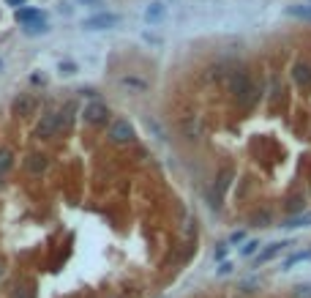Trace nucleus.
I'll return each instance as SVG.
<instances>
[{
  "instance_id": "f257e3e1",
  "label": "nucleus",
  "mask_w": 311,
  "mask_h": 298,
  "mask_svg": "<svg viewBox=\"0 0 311 298\" xmlns=\"http://www.w3.org/2000/svg\"><path fill=\"white\" fill-rule=\"evenodd\" d=\"M227 85H229V93L235 96L238 104H248V101H251L254 85H251V77H248V71H243V69L232 71V74L227 77Z\"/></svg>"
},
{
  "instance_id": "f03ea898",
  "label": "nucleus",
  "mask_w": 311,
  "mask_h": 298,
  "mask_svg": "<svg viewBox=\"0 0 311 298\" xmlns=\"http://www.w3.org/2000/svg\"><path fill=\"white\" fill-rule=\"evenodd\" d=\"M55 134H60V115L58 112H47V115H41V121L35 126V137L38 140H52Z\"/></svg>"
},
{
  "instance_id": "7ed1b4c3",
  "label": "nucleus",
  "mask_w": 311,
  "mask_h": 298,
  "mask_svg": "<svg viewBox=\"0 0 311 298\" xmlns=\"http://www.w3.org/2000/svg\"><path fill=\"white\" fill-rule=\"evenodd\" d=\"M109 140L118 142V145H126V142H131V140H134V126H131L129 121H123V118H120V121H115V123L109 126Z\"/></svg>"
},
{
  "instance_id": "20e7f679",
  "label": "nucleus",
  "mask_w": 311,
  "mask_h": 298,
  "mask_svg": "<svg viewBox=\"0 0 311 298\" xmlns=\"http://www.w3.org/2000/svg\"><path fill=\"white\" fill-rule=\"evenodd\" d=\"M82 118H85V123H90V126H101V123L109 121V110H106V104H101V101H93V104L85 107Z\"/></svg>"
},
{
  "instance_id": "39448f33",
  "label": "nucleus",
  "mask_w": 311,
  "mask_h": 298,
  "mask_svg": "<svg viewBox=\"0 0 311 298\" xmlns=\"http://www.w3.org/2000/svg\"><path fill=\"white\" fill-rule=\"evenodd\" d=\"M118 22H120L118 14H96V17H88V19H85L82 28L85 30H109V28H115Z\"/></svg>"
},
{
  "instance_id": "423d86ee",
  "label": "nucleus",
  "mask_w": 311,
  "mask_h": 298,
  "mask_svg": "<svg viewBox=\"0 0 311 298\" xmlns=\"http://www.w3.org/2000/svg\"><path fill=\"white\" fill-rule=\"evenodd\" d=\"M11 112L14 115H19V118H30L35 112V99L30 93H19V96H14V101H11Z\"/></svg>"
},
{
  "instance_id": "0eeeda50",
  "label": "nucleus",
  "mask_w": 311,
  "mask_h": 298,
  "mask_svg": "<svg viewBox=\"0 0 311 298\" xmlns=\"http://www.w3.org/2000/svg\"><path fill=\"white\" fill-rule=\"evenodd\" d=\"M292 82L298 85V88H311V66L303 63V60H298V63H292Z\"/></svg>"
},
{
  "instance_id": "6e6552de",
  "label": "nucleus",
  "mask_w": 311,
  "mask_h": 298,
  "mask_svg": "<svg viewBox=\"0 0 311 298\" xmlns=\"http://www.w3.org/2000/svg\"><path fill=\"white\" fill-rule=\"evenodd\" d=\"M25 167H28L30 175H41V172H47V167H49V156L47 153H30V156L25 159Z\"/></svg>"
},
{
  "instance_id": "1a4fd4ad",
  "label": "nucleus",
  "mask_w": 311,
  "mask_h": 298,
  "mask_svg": "<svg viewBox=\"0 0 311 298\" xmlns=\"http://www.w3.org/2000/svg\"><path fill=\"white\" fill-rule=\"evenodd\" d=\"M167 17V6L161 3V0H153L150 6L142 11V19H145L147 25H156V22H161V19Z\"/></svg>"
},
{
  "instance_id": "9d476101",
  "label": "nucleus",
  "mask_w": 311,
  "mask_h": 298,
  "mask_svg": "<svg viewBox=\"0 0 311 298\" xmlns=\"http://www.w3.org/2000/svg\"><path fill=\"white\" fill-rule=\"evenodd\" d=\"M229 186H232V170H221V172L216 175V183H213L210 189L224 200V194H227V189H229Z\"/></svg>"
},
{
  "instance_id": "9b49d317",
  "label": "nucleus",
  "mask_w": 311,
  "mask_h": 298,
  "mask_svg": "<svg viewBox=\"0 0 311 298\" xmlns=\"http://www.w3.org/2000/svg\"><path fill=\"white\" fill-rule=\"evenodd\" d=\"M287 246H292V244H289V241H278V244H270V246H268V249H265V252H259L257 263H270V260L276 257L278 252H284V249H287Z\"/></svg>"
},
{
  "instance_id": "f8f14e48",
  "label": "nucleus",
  "mask_w": 311,
  "mask_h": 298,
  "mask_svg": "<svg viewBox=\"0 0 311 298\" xmlns=\"http://www.w3.org/2000/svg\"><path fill=\"white\" fill-rule=\"evenodd\" d=\"M120 85L123 88H129V90H147L150 85H147V80H142V77H120Z\"/></svg>"
},
{
  "instance_id": "ddd939ff",
  "label": "nucleus",
  "mask_w": 311,
  "mask_h": 298,
  "mask_svg": "<svg viewBox=\"0 0 311 298\" xmlns=\"http://www.w3.org/2000/svg\"><path fill=\"white\" fill-rule=\"evenodd\" d=\"M17 19L25 25L38 22V19H41V11H38V8H17Z\"/></svg>"
},
{
  "instance_id": "4468645a",
  "label": "nucleus",
  "mask_w": 311,
  "mask_h": 298,
  "mask_svg": "<svg viewBox=\"0 0 311 298\" xmlns=\"http://www.w3.org/2000/svg\"><path fill=\"white\" fill-rule=\"evenodd\" d=\"M248 222H251L254 227H268L270 224V211H254L251 216H248Z\"/></svg>"
},
{
  "instance_id": "2eb2a0df",
  "label": "nucleus",
  "mask_w": 311,
  "mask_h": 298,
  "mask_svg": "<svg viewBox=\"0 0 311 298\" xmlns=\"http://www.w3.org/2000/svg\"><path fill=\"white\" fill-rule=\"evenodd\" d=\"M11 164H14V153L8 151V148H0V175H3V172H8V170H11Z\"/></svg>"
},
{
  "instance_id": "dca6fc26",
  "label": "nucleus",
  "mask_w": 311,
  "mask_h": 298,
  "mask_svg": "<svg viewBox=\"0 0 311 298\" xmlns=\"http://www.w3.org/2000/svg\"><path fill=\"white\" fill-rule=\"evenodd\" d=\"M287 17H298V19H311V6H289Z\"/></svg>"
},
{
  "instance_id": "f3484780",
  "label": "nucleus",
  "mask_w": 311,
  "mask_h": 298,
  "mask_svg": "<svg viewBox=\"0 0 311 298\" xmlns=\"http://www.w3.org/2000/svg\"><path fill=\"white\" fill-rule=\"evenodd\" d=\"M303 260H311V249H309V252H298V255L287 257V260H284V271L292 268V265H298V263H303Z\"/></svg>"
},
{
  "instance_id": "a211bd4d",
  "label": "nucleus",
  "mask_w": 311,
  "mask_h": 298,
  "mask_svg": "<svg viewBox=\"0 0 311 298\" xmlns=\"http://www.w3.org/2000/svg\"><path fill=\"white\" fill-rule=\"evenodd\" d=\"M257 252H259V241L251 238V241H246V244L241 246V257H254Z\"/></svg>"
},
{
  "instance_id": "6ab92c4d",
  "label": "nucleus",
  "mask_w": 311,
  "mask_h": 298,
  "mask_svg": "<svg viewBox=\"0 0 311 298\" xmlns=\"http://www.w3.org/2000/svg\"><path fill=\"white\" fill-rule=\"evenodd\" d=\"M205 200H207V205H210V211H221V197H218L210 186L205 189Z\"/></svg>"
},
{
  "instance_id": "aec40b11",
  "label": "nucleus",
  "mask_w": 311,
  "mask_h": 298,
  "mask_svg": "<svg viewBox=\"0 0 311 298\" xmlns=\"http://www.w3.org/2000/svg\"><path fill=\"white\" fill-rule=\"evenodd\" d=\"M47 25H44V19H38V22H30V25H25V33L28 36H38V33H47Z\"/></svg>"
},
{
  "instance_id": "412c9836",
  "label": "nucleus",
  "mask_w": 311,
  "mask_h": 298,
  "mask_svg": "<svg viewBox=\"0 0 311 298\" xmlns=\"http://www.w3.org/2000/svg\"><path fill=\"white\" fill-rule=\"evenodd\" d=\"M58 71H60V77H71V74H76V63H71V60H60Z\"/></svg>"
},
{
  "instance_id": "4be33fe9",
  "label": "nucleus",
  "mask_w": 311,
  "mask_h": 298,
  "mask_svg": "<svg viewBox=\"0 0 311 298\" xmlns=\"http://www.w3.org/2000/svg\"><path fill=\"white\" fill-rule=\"evenodd\" d=\"M292 296L295 298H311V285H298L292 290Z\"/></svg>"
},
{
  "instance_id": "5701e85b",
  "label": "nucleus",
  "mask_w": 311,
  "mask_h": 298,
  "mask_svg": "<svg viewBox=\"0 0 311 298\" xmlns=\"http://www.w3.org/2000/svg\"><path fill=\"white\" fill-rule=\"evenodd\" d=\"M287 211H292V213H300V211H303V200H289V203H287Z\"/></svg>"
},
{
  "instance_id": "b1692460",
  "label": "nucleus",
  "mask_w": 311,
  "mask_h": 298,
  "mask_svg": "<svg viewBox=\"0 0 311 298\" xmlns=\"http://www.w3.org/2000/svg\"><path fill=\"white\" fill-rule=\"evenodd\" d=\"M232 268H235V265H232V263L227 260V263H221V265H218V271H216V274H218V276H224V274H232Z\"/></svg>"
},
{
  "instance_id": "393cba45",
  "label": "nucleus",
  "mask_w": 311,
  "mask_h": 298,
  "mask_svg": "<svg viewBox=\"0 0 311 298\" xmlns=\"http://www.w3.org/2000/svg\"><path fill=\"white\" fill-rule=\"evenodd\" d=\"M227 249H229V246H227V244H221V246H218V249H216V260H221V257H224V255H227Z\"/></svg>"
},
{
  "instance_id": "a878e982",
  "label": "nucleus",
  "mask_w": 311,
  "mask_h": 298,
  "mask_svg": "<svg viewBox=\"0 0 311 298\" xmlns=\"http://www.w3.org/2000/svg\"><path fill=\"white\" fill-rule=\"evenodd\" d=\"M238 241H243V233H232L229 235V244H238Z\"/></svg>"
},
{
  "instance_id": "bb28decb",
  "label": "nucleus",
  "mask_w": 311,
  "mask_h": 298,
  "mask_svg": "<svg viewBox=\"0 0 311 298\" xmlns=\"http://www.w3.org/2000/svg\"><path fill=\"white\" fill-rule=\"evenodd\" d=\"M8 6H17V8H22L25 6V0H6Z\"/></svg>"
},
{
  "instance_id": "cd10ccee",
  "label": "nucleus",
  "mask_w": 311,
  "mask_h": 298,
  "mask_svg": "<svg viewBox=\"0 0 311 298\" xmlns=\"http://www.w3.org/2000/svg\"><path fill=\"white\" fill-rule=\"evenodd\" d=\"M79 3H99V0H79Z\"/></svg>"
},
{
  "instance_id": "c85d7f7f",
  "label": "nucleus",
  "mask_w": 311,
  "mask_h": 298,
  "mask_svg": "<svg viewBox=\"0 0 311 298\" xmlns=\"http://www.w3.org/2000/svg\"><path fill=\"white\" fill-rule=\"evenodd\" d=\"M0 71H3V60H0Z\"/></svg>"
},
{
  "instance_id": "c756f323",
  "label": "nucleus",
  "mask_w": 311,
  "mask_h": 298,
  "mask_svg": "<svg viewBox=\"0 0 311 298\" xmlns=\"http://www.w3.org/2000/svg\"><path fill=\"white\" fill-rule=\"evenodd\" d=\"M0 276H3V265H0Z\"/></svg>"
}]
</instances>
